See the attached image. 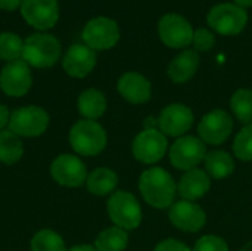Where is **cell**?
Here are the masks:
<instances>
[{
  "mask_svg": "<svg viewBox=\"0 0 252 251\" xmlns=\"http://www.w3.org/2000/svg\"><path fill=\"white\" fill-rule=\"evenodd\" d=\"M139 189L143 200L155 209L171 207L177 195V186L171 175L161 167L145 170L139 180Z\"/></svg>",
  "mask_w": 252,
  "mask_h": 251,
  "instance_id": "1",
  "label": "cell"
},
{
  "mask_svg": "<svg viewBox=\"0 0 252 251\" xmlns=\"http://www.w3.org/2000/svg\"><path fill=\"white\" fill-rule=\"evenodd\" d=\"M59 40L46 33H35L24 40L22 59L34 68H50L61 58Z\"/></svg>",
  "mask_w": 252,
  "mask_h": 251,
  "instance_id": "2",
  "label": "cell"
},
{
  "mask_svg": "<svg viewBox=\"0 0 252 251\" xmlns=\"http://www.w3.org/2000/svg\"><path fill=\"white\" fill-rule=\"evenodd\" d=\"M105 129L93 120H80L69 130L71 148L83 157H94L106 146Z\"/></svg>",
  "mask_w": 252,
  "mask_h": 251,
  "instance_id": "3",
  "label": "cell"
},
{
  "mask_svg": "<svg viewBox=\"0 0 252 251\" xmlns=\"http://www.w3.org/2000/svg\"><path fill=\"white\" fill-rule=\"evenodd\" d=\"M207 22L221 36H238L248 24V12L235 3H219L210 9Z\"/></svg>",
  "mask_w": 252,
  "mask_h": 251,
  "instance_id": "4",
  "label": "cell"
},
{
  "mask_svg": "<svg viewBox=\"0 0 252 251\" xmlns=\"http://www.w3.org/2000/svg\"><path fill=\"white\" fill-rule=\"evenodd\" d=\"M112 223L124 231L136 229L142 222V209L137 198L127 191H115L106 204Z\"/></svg>",
  "mask_w": 252,
  "mask_h": 251,
  "instance_id": "5",
  "label": "cell"
},
{
  "mask_svg": "<svg viewBox=\"0 0 252 251\" xmlns=\"http://www.w3.org/2000/svg\"><path fill=\"white\" fill-rule=\"evenodd\" d=\"M49 114L37 105H27L10 112L9 130L19 138L41 136L49 127Z\"/></svg>",
  "mask_w": 252,
  "mask_h": 251,
  "instance_id": "6",
  "label": "cell"
},
{
  "mask_svg": "<svg viewBox=\"0 0 252 251\" xmlns=\"http://www.w3.org/2000/svg\"><path fill=\"white\" fill-rule=\"evenodd\" d=\"M86 46L93 50H108L120 40V27L117 21L108 16H96L90 19L83 30Z\"/></svg>",
  "mask_w": 252,
  "mask_h": 251,
  "instance_id": "7",
  "label": "cell"
},
{
  "mask_svg": "<svg viewBox=\"0 0 252 251\" xmlns=\"http://www.w3.org/2000/svg\"><path fill=\"white\" fill-rule=\"evenodd\" d=\"M193 31L190 22L179 13H167L158 22V36L161 41L173 49H182L192 44Z\"/></svg>",
  "mask_w": 252,
  "mask_h": 251,
  "instance_id": "8",
  "label": "cell"
},
{
  "mask_svg": "<svg viewBox=\"0 0 252 251\" xmlns=\"http://www.w3.org/2000/svg\"><path fill=\"white\" fill-rule=\"evenodd\" d=\"M32 86L31 67L24 61L7 62L0 71V89L4 95L12 98H21L30 92Z\"/></svg>",
  "mask_w": 252,
  "mask_h": 251,
  "instance_id": "9",
  "label": "cell"
},
{
  "mask_svg": "<svg viewBox=\"0 0 252 251\" xmlns=\"http://www.w3.org/2000/svg\"><path fill=\"white\" fill-rule=\"evenodd\" d=\"M50 175L56 183L65 188H78L87 180L86 164L72 154H61L50 164Z\"/></svg>",
  "mask_w": 252,
  "mask_h": 251,
  "instance_id": "10",
  "label": "cell"
},
{
  "mask_svg": "<svg viewBox=\"0 0 252 251\" xmlns=\"http://www.w3.org/2000/svg\"><path fill=\"white\" fill-rule=\"evenodd\" d=\"M207 148L202 139L182 136L170 148V161L179 170H192L205 160Z\"/></svg>",
  "mask_w": 252,
  "mask_h": 251,
  "instance_id": "11",
  "label": "cell"
},
{
  "mask_svg": "<svg viewBox=\"0 0 252 251\" xmlns=\"http://www.w3.org/2000/svg\"><path fill=\"white\" fill-rule=\"evenodd\" d=\"M19 10L25 22L40 31L53 28L59 19L58 0H24Z\"/></svg>",
  "mask_w": 252,
  "mask_h": 251,
  "instance_id": "12",
  "label": "cell"
},
{
  "mask_svg": "<svg viewBox=\"0 0 252 251\" xmlns=\"http://www.w3.org/2000/svg\"><path fill=\"white\" fill-rule=\"evenodd\" d=\"M167 138L161 130L145 129L133 141V155L140 163L154 164L158 163L167 152Z\"/></svg>",
  "mask_w": 252,
  "mask_h": 251,
  "instance_id": "13",
  "label": "cell"
},
{
  "mask_svg": "<svg viewBox=\"0 0 252 251\" xmlns=\"http://www.w3.org/2000/svg\"><path fill=\"white\" fill-rule=\"evenodd\" d=\"M233 129L232 117L223 109H214L202 117L198 133L204 143L210 145H220L229 139Z\"/></svg>",
  "mask_w": 252,
  "mask_h": 251,
  "instance_id": "14",
  "label": "cell"
},
{
  "mask_svg": "<svg viewBox=\"0 0 252 251\" xmlns=\"http://www.w3.org/2000/svg\"><path fill=\"white\" fill-rule=\"evenodd\" d=\"M170 222L183 232H198L207 222L205 212L195 203L180 200L170 207Z\"/></svg>",
  "mask_w": 252,
  "mask_h": 251,
  "instance_id": "15",
  "label": "cell"
},
{
  "mask_svg": "<svg viewBox=\"0 0 252 251\" xmlns=\"http://www.w3.org/2000/svg\"><path fill=\"white\" fill-rule=\"evenodd\" d=\"M159 130L167 136H182L193 124V112L183 104H171L161 111Z\"/></svg>",
  "mask_w": 252,
  "mask_h": 251,
  "instance_id": "16",
  "label": "cell"
},
{
  "mask_svg": "<svg viewBox=\"0 0 252 251\" xmlns=\"http://www.w3.org/2000/svg\"><path fill=\"white\" fill-rule=\"evenodd\" d=\"M96 53L86 44H72L62 59V67L65 72L74 78H84L96 67Z\"/></svg>",
  "mask_w": 252,
  "mask_h": 251,
  "instance_id": "17",
  "label": "cell"
},
{
  "mask_svg": "<svg viewBox=\"0 0 252 251\" xmlns=\"http://www.w3.org/2000/svg\"><path fill=\"white\" fill-rule=\"evenodd\" d=\"M117 89L127 102L134 105L148 102L152 93L149 80L140 72H134V71L123 74L117 83Z\"/></svg>",
  "mask_w": 252,
  "mask_h": 251,
  "instance_id": "18",
  "label": "cell"
},
{
  "mask_svg": "<svg viewBox=\"0 0 252 251\" xmlns=\"http://www.w3.org/2000/svg\"><path fill=\"white\" fill-rule=\"evenodd\" d=\"M210 186H211V180L208 173L205 170L195 167L192 170H188L182 176L177 185V194L182 197V200L193 203L195 200L204 197L210 191Z\"/></svg>",
  "mask_w": 252,
  "mask_h": 251,
  "instance_id": "19",
  "label": "cell"
},
{
  "mask_svg": "<svg viewBox=\"0 0 252 251\" xmlns=\"http://www.w3.org/2000/svg\"><path fill=\"white\" fill-rule=\"evenodd\" d=\"M198 67H199L198 52L195 49H188L173 58V61L168 65L167 72L171 81L182 84V83L189 81L196 74Z\"/></svg>",
  "mask_w": 252,
  "mask_h": 251,
  "instance_id": "20",
  "label": "cell"
},
{
  "mask_svg": "<svg viewBox=\"0 0 252 251\" xmlns=\"http://www.w3.org/2000/svg\"><path fill=\"white\" fill-rule=\"evenodd\" d=\"M77 108H78V112L86 120L96 121L106 111L105 95L97 89H87L80 93V96L77 99Z\"/></svg>",
  "mask_w": 252,
  "mask_h": 251,
  "instance_id": "21",
  "label": "cell"
},
{
  "mask_svg": "<svg viewBox=\"0 0 252 251\" xmlns=\"http://www.w3.org/2000/svg\"><path fill=\"white\" fill-rule=\"evenodd\" d=\"M86 185L89 192L93 195L97 197H105L109 194L112 195L118 185V176L114 170L108 167H99L87 176Z\"/></svg>",
  "mask_w": 252,
  "mask_h": 251,
  "instance_id": "22",
  "label": "cell"
},
{
  "mask_svg": "<svg viewBox=\"0 0 252 251\" xmlns=\"http://www.w3.org/2000/svg\"><path fill=\"white\" fill-rule=\"evenodd\" d=\"M24 155V143L18 135L4 129L0 132V163L12 166Z\"/></svg>",
  "mask_w": 252,
  "mask_h": 251,
  "instance_id": "23",
  "label": "cell"
},
{
  "mask_svg": "<svg viewBox=\"0 0 252 251\" xmlns=\"http://www.w3.org/2000/svg\"><path fill=\"white\" fill-rule=\"evenodd\" d=\"M128 244V234L127 231L112 226L105 231H102L96 241L94 249L97 251H124Z\"/></svg>",
  "mask_w": 252,
  "mask_h": 251,
  "instance_id": "24",
  "label": "cell"
},
{
  "mask_svg": "<svg viewBox=\"0 0 252 251\" xmlns=\"http://www.w3.org/2000/svg\"><path fill=\"white\" fill-rule=\"evenodd\" d=\"M205 170L214 179H224L235 170L233 158L224 151H213L205 155Z\"/></svg>",
  "mask_w": 252,
  "mask_h": 251,
  "instance_id": "25",
  "label": "cell"
},
{
  "mask_svg": "<svg viewBox=\"0 0 252 251\" xmlns=\"http://www.w3.org/2000/svg\"><path fill=\"white\" fill-rule=\"evenodd\" d=\"M30 247L31 251H68L63 238L52 229L35 232L31 238Z\"/></svg>",
  "mask_w": 252,
  "mask_h": 251,
  "instance_id": "26",
  "label": "cell"
},
{
  "mask_svg": "<svg viewBox=\"0 0 252 251\" xmlns=\"http://www.w3.org/2000/svg\"><path fill=\"white\" fill-rule=\"evenodd\" d=\"M230 108L236 118L244 124L252 123V90L239 89L233 93L230 99Z\"/></svg>",
  "mask_w": 252,
  "mask_h": 251,
  "instance_id": "27",
  "label": "cell"
},
{
  "mask_svg": "<svg viewBox=\"0 0 252 251\" xmlns=\"http://www.w3.org/2000/svg\"><path fill=\"white\" fill-rule=\"evenodd\" d=\"M24 41L22 38L10 31L0 33V59L6 62L22 59Z\"/></svg>",
  "mask_w": 252,
  "mask_h": 251,
  "instance_id": "28",
  "label": "cell"
},
{
  "mask_svg": "<svg viewBox=\"0 0 252 251\" xmlns=\"http://www.w3.org/2000/svg\"><path fill=\"white\" fill-rule=\"evenodd\" d=\"M233 151L239 160L252 161V123L247 124L236 135L233 142Z\"/></svg>",
  "mask_w": 252,
  "mask_h": 251,
  "instance_id": "29",
  "label": "cell"
},
{
  "mask_svg": "<svg viewBox=\"0 0 252 251\" xmlns=\"http://www.w3.org/2000/svg\"><path fill=\"white\" fill-rule=\"evenodd\" d=\"M192 44L196 52H208L216 44V36L213 31H210L207 28H198L193 31Z\"/></svg>",
  "mask_w": 252,
  "mask_h": 251,
  "instance_id": "30",
  "label": "cell"
},
{
  "mask_svg": "<svg viewBox=\"0 0 252 251\" xmlns=\"http://www.w3.org/2000/svg\"><path fill=\"white\" fill-rule=\"evenodd\" d=\"M193 251H229L226 241L217 235H205L198 240Z\"/></svg>",
  "mask_w": 252,
  "mask_h": 251,
  "instance_id": "31",
  "label": "cell"
},
{
  "mask_svg": "<svg viewBox=\"0 0 252 251\" xmlns=\"http://www.w3.org/2000/svg\"><path fill=\"white\" fill-rule=\"evenodd\" d=\"M155 251H192L186 244L177 241V240H165L162 243H159L157 247H155Z\"/></svg>",
  "mask_w": 252,
  "mask_h": 251,
  "instance_id": "32",
  "label": "cell"
},
{
  "mask_svg": "<svg viewBox=\"0 0 252 251\" xmlns=\"http://www.w3.org/2000/svg\"><path fill=\"white\" fill-rule=\"evenodd\" d=\"M24 0H0V9L1 10H9L13 12L21 7Z\"/></svg>",
  "mask_w": 252,
  "mask_h": 251,
  "instance_id": "33",
  "label": "cell"
},
{
  "mask_svg": "<svg viewBox=\"0 0 252 251\" xmlns=\"http://www.w3.org/2000/svg\"><path fill=\"white\" fill-rule=\"evenodd\" d=\"M9 120H10V112L7 107L0 104V132L4 130L6 126H9Z\"/></svg>",
  "mask_w": 252,
  "mask_h": 251,
  "instance_id": "34",
  "label": "cell"
},
{
  "mask_svg": "<svg viewBox=\"0 0 252 251\" xmlns=\"http://www.w3.org/2000/svg\"><path fill=\"white\" fill-rule=\"evenodd\" d=\"M68 251H97L94 249V246H89V244H80V246H74Z\"/></svg>",
  "mask_w": 252,
  "mask_h": 251,
  "instance_id": "35",
  "label": "cell"
},
{
  "mask_svg": "<svg viewBox=\"0 0 252 251\" xmlns=\"http://www.w3.org/2000/svg\"><path fill=\"white\" fill-rule=\"evenodd\" d=\"M233 1H235V4H238V6L244 7V9L252 6V0H233Z\"/></svg>",
  "mask_w": 252,
  "mask_h": 251,
  "instance_id": "36",
  "label": "cell"
}]
</instances>
